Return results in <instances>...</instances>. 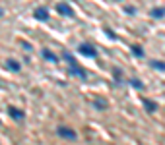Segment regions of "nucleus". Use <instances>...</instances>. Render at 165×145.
<instances>
[{
    "mask_svg": "<svg viewBox=\"0 0 165 145\" xmlns=\"http://www.w3.org/2000/svg\"><path fill=\"white\" fill-rule=\"evenodd\" d=\"M59 135L64 137V139H70V141H76V137H78V134L74 132V130L72 128H66V126H60L59 128Z\"/></svg>",
    "mask_w": 165,
    "mask_h": 145,
    "instance_id": "f257e3e1",
    "label": "nucleus"
},
{
    "mask_svg": "<svg viewBox=\"0 0 165 145\" xmlns=\"http://www.w3.org/2000/svg\"><path fill=\"white\" fill-rule=\"evenodd\" d=\"M8 114L12 116V118H16V120H24L25 118V112L20 110V108H16V106H10L8 108Z\"/></svg>",
    "mask_w": 165,
    "mask_h": 145,
    "instance_id": "f03ea898",
    "label": "nucleus"
},
{
    "mask_svg": "<svg viewBox=\"0 0 165 145\" xmlns=\"http://www.w3.org/2000/svg\"><path fill=\"white\" fill-rule=\"evenodd\" d=\"M144 108H146V112H155V108H157V105L154 103V101H148V99H144Z\"/></svg>",
    "mask_w": 165,
    "mask_h": 145,
    "instance_id": "7ed1b4c3",
    "label": "nucleus"
},
{
    "mask_svg": "<svg viewBox=\"0 0 165 145\" xmlns=\"http://www.w3.org/2000/svg\"><path fill=\"white\" fill-rule=\"evenodd\" d=\"M80 50H82L84 54H88V56H95V48L89 47V45H82V47H80Z\"/></svg>",
    "mask_w": 165,
    "mask_h": 145,
    "instance_id": "20e7f679",
    "label": "nucleus"
},
{
    "mask_svg": "<svg viewBox=\"0 0 165 145\" xmlns=\"http://www.w3.org/2000/svg\"><path fill=\"white\" fill-rule=\"evenodd\" d=\"M152 68L159 70V72H165V62H159V60H154L152 62Z\"/></svg>",
    "mask_w": 165,
    "mask_h": 145,
    "instance_id": "39448f33",
    "label": "nucleus"
},
{
    "mask_svg": "<svg viewBox=\"0 0 165 145\" xmlns=\"http://www.w3.org/2000/svg\"><path fill=\"white\" fill-rule=\"evenodd\" d=\"M8 68H10L12 72H20V64H18L16 60H8Z\"/></svg>",
    "mask_w": 165,
    "mask_h": 145,
    "instance_id": "423d86ee",
    "label": "nucleus"
},
{
    "mask_svg": "<svg viewBox=\"0 0 165 145\" xmlns=\"http://www.w3.org/2000/svg\"><path fill=\"white\" fill-rule=\"evenodd\" d=\"M35 16H37L39 19H47V10L45 8H39L37 12H35Z\"/></svg>",
    "mask_w": 165,
    "mask_h": 145,
    "instance_id": "0eeeda50",
    "label": "nucleus"
},
{
    "mask_svg": "<svg viewBox=\"0 0 165 145\" xmlns=\"http://www.w3.org/2000/svg\"><path fill=\"white\" fill-rule=\"evenodd\" d=\"M59 12L66 14V16H72V12H70V8H68V6H59Z\"/></svg>",
    "mask_w": 165,
    "mask_h": 145,
    "instance_id": "6e6552de",
    "label": "nucleus"
},
{
    "mask_svg": "<svg viewBox=\"0 0 165 145\" xmlns=\"http://www.w3.org/2000/svg\"><path fill=\"white\" fill-rule=\"evenodd\" d=\"M130 83L136 87V89H142V81H138V79H130Z\"/></svg>",
    "mask_w": 165,
    "mask_h": 145,
    "instance_id": "1a4fd4ad",
    "label": "nucleus"
},
{
    "mask_svg": "<svg viewBox=\"0 0 165 145\" xmlns=\"http://www.w3.org/2000/svg\"><path fill=\"white\" fill-rule=\"evenodd\" d=\"M43 56H45V58H47V60H53V62H54V56H53L51 52H43Z\"/></svg>",
    "mask_w": 165,
    "mask_h": 145,
    "instance_id": "9d476101",
    "label": "nucleus"
},
{
    "mask_svg": "<svg viewBox=\"0 0 165 145\" xmlns=\"http://www.w3.org/2000/svg\"><path fill=\"white\" fill-rule=\"evenodd\" d=\"M132 50H134V54H138V56L144 54V52H142V48H138V47H132Z\"/></svg>",
    "mask_w": 165,
    "mask_h": 145,
    "instance_id": "9b49d317",
    "label": "nucleus"
}]
</instances>
